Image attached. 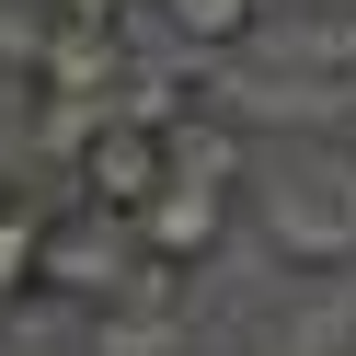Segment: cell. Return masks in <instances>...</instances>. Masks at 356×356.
I'll use <instances>...</instances> for the list:
<instances>
[{
	"mask_svg": "<svg viewBox=\"0 0 356 356\" xmlns=\"http://www.w3.org/2000/svg\"><path fill=\"white\" fill-rule=\"evenodd\" d=\"M127 24H70V12H47V92H104V81H127Z\"/></svg>",
	"mask_w": 356,
	"mask_h": 356,
	"instance_id": "cell-4",
	"label": "cell"
},
{
	"mask_svg": "<svg viewBox=\"0 0 356 356\" xmlns=\"http://www.w3.org/2000/svg\"><path fill=\"white\" fill-rule=\"evenodd\" d=\"M47 12H70V24H127L138 0H47Z\"/></svg>",
	"mask_w": 356,
	"mask_h": 356,
	"instance_id": "cell-8",
	"label": "cell"
},
{
	"mask_svg": "<svg viewBox=\"0 0 356 356\" xmlns=\"http://www.w3.org/2000/svg\"><path fill=\"white\" fill-rule=\"evenodd\" d=\"M161 24L184 47H253L264 35V0H161Z\"/></svg>",
	"mask_w": 356,
	"mask_h": 356,
	"instance_id": "cell-5",
	"label": "cell"
},
{
	"mask_svg": "<svg viewBox=\"0 0 356 356\" xmlns=\"http://www.w3.org/2000/svg\"><path fill=\"white\" fill-rule=\"evenodd\" d=\"M47 287L104 310V299H127V287H138V299H161V287H172V264L138 241V218H127V207H92V195H70V207L47 218Z\"/></svg>",
	"mask_w": 356,
	"mask_h": 356,
	"instance_id": "cell-1",
	"label": "cell"
},
{
	"mask_svg": "<svg viewBox=\"0 0 356 356\" xmlns=\"http://www.w3.org/2000/svg\"><path fill=\"white\" fill-rule=\"evenodd\" d=\"M138 241L172 264V276H195V264L230 241V184H207V172H172V184L138 207Z\"/></svg>",
	"mask_w": 356,
	"mask_h": 356,
	"instance_id": "cell-3",
	"label": "cell"
},
{
	"mask_svg": "<svg viewBox=\"0 0 356 356\" xmlns=\"http://www.w3.org/2000/svg\"><path fill=\"white\" fill-rule=\"evenodd\" d=\"M92 356H172V322H149V310H115V299H104Z\"/></svg>",
	"mask_w": 356,
	"mask_h": 356,
	"instance_id": "cell-7",
	"label": "cell"
},
{
	"mask_svg": "<svg viewBox=\"0 0 356 356\" xmlns=\"http://www.w3.org/2000/svg\"><path fill=\"white\" fill-rule=\"evenodd\" d=\"M161 184H172V127H149L138 104H115V115L81 127V149H70V195H92V207H127V218H138Z\"/></svg>",
	"mask_w": 356,
	"mask_h": 356,
	"instance_id": "cell-2",
	"label": "cell"
},
{
	"mask_svg": "<svg viewBox=\"0 0 356 356\" xmlns=\"http://www.w3.org/2000/svg\"><path fill=\"white\" fill-rule=\"evenodd\" d=\"M172 172H207V184H230L241 172V138L218 115H172Z\"/></svg>",
	"mask_w": 356,
	"mask_h": 356,
	"instance_id": "cell-6",
	"label": "cell"
}]
</instances>
